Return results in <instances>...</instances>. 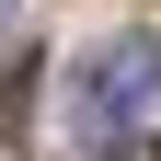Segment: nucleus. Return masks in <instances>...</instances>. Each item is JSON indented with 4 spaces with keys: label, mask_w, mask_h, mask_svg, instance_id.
<instances>
[{
    "label": "nucleus",
    "mask_w": 161,
    "mask_h": 161,
    "mask_svg": "<svg viewBox=\"0 0 161 161\" xmlns=\"http://www.w3.org/2000/svg\"><path fill=\"white\" fill-rule=\"evenodd\" d=\"M150 104H161V46H150V35H115V46L80 58V127H92V138H127Z\"/></svg>",
    "instance_id": "obj_1"
},
{
    "label": "nucleus",
    "mask_w": 161,
    "mask_h": 161,
    "mask_svg": "<svg viewBox=\"0 0 161 161\" xmlns=\"http://www.w3.org/2000/svg\"><path fill=\"white\" fill-rule=\"evenodd\" d=\"M0 161H23V69L0 80Z\"/></svg>",
    "instance_id": "obj_2"
},
{
    "label": "nucleus",
    "mask_w": 161,
    "mask_h": 161,
    "mask_svg": "<svg viewBox=\"0 0 161 161\" xmlns=\"http://www.w3.org/2000/svg\"><path fill=\"white\" fill-rule=\"evenodd\" d=\"M23 69V0H0V80Z\"/></svg>",
    "instance_id": "obj_3"
},
{
    "label": "nucleus",
    "mask_w": 161,
    "mask_h": 161,
    "mask_svg": "<svg viewBox=\"0 0 161 161\" xmlns=\"http://www.w3.org/2000/svg\"><path fill=\"white\" fill-rule=\"evenodd\" d=\"M92 161H161L150 138H92Z\"/></svg>",
    "instance_id": "obj_4"
}]
</instances>
